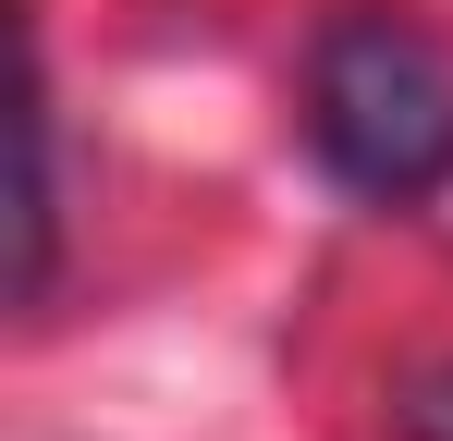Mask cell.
<instances>
[{"label":"cell","instance_id":"cell-1","mask_svg":"<svg viewBox=\"0 0 453 441\" xmlns=\"http://www.w3.org/2000/svg\"><path fill=\"white\" fill-rule=\"evenodd\" d=\"M306 147L343 197L417 209L453 184V62L404 12H331L306 50Z\"/></svg>","mask_w":453,"mask_h":441}]
</instances>
